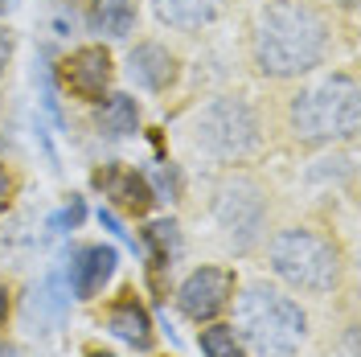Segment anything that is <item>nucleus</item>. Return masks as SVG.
Instances as JSON below:
<instances>
[{"mask_svg":"<svg viewBox=\"0 0 361 357\" xmlns=\"http://www.w3.org/2000/svg\"><path fill=\"white\" fill-rule=\"evenodd\" d=\"M226 8H230V0H152V17L169 33H185V37L214 29L226 17Z\"/></svg>","mask_w":361,"mask_h":357,"instance_id":"13","label":"nucleus"},{"mask_svg":"<svg viewBox=\"0 0 361 357\" xmlns=\"http://www.w3.org/2000/svg\"><path fill=\"white\" fill-rule=\"evenodd\" d=\"M8 8H13V0H0V17H8Z\"/></svg>","mask_w":361,"mask_h":357,"instance_id":"28","label":"nucleus"},{"mask_svg":"<svg viewBox=\"0 0 361 357\" xmlns=\"http://www.w3.org/2000/svg\"><path fill=\"white\" fill-rule=\"evenodd\" d=\"M13 54H17V37H13V29L0 21V78L8 74V66H13Z\"/></svg>","mask_w":361,"mask_h":357,"instance_id":"21","label":"nucleus"},{"mask_svg":"<svg viewBox=\"0 0 361 357\" xmlns=\"http://www.w3.org/2000/svg\"><path fill=\"white\" fill-rule=\"evenodd\" d=\"M94 128L107 140H128L140 132V103L128 90H111L103 103H94Z\"/></svg>","mask_w":361,"mask_h":357,"instance_id":"16","label":"nucleus"},{"mask_svg":"<svg viewBox=\"0 0 361 357\" xmlns=\"http://www.w3.org/2000/svg\"><path fill=\"white\" fill-rule=\"evenodd\" d=\"M283 132L295 148H337L361 132V83L353 70L308 74L283 99Z\"/></svg>","mask_w":361,"mask_h":357,"instance_id":"3","label":"nucleus"},{"mask_svg":"<svg viewBox=\"0 0 361 357\" xmlns=\"http://www.w3.org/2000/svg\"><path fill=\"white\" fill-rule=\"evenodd\" d=\"M82 214H87V210H82V201H74L66 214H58V218H54L49 226H54V230H62V226H70V230H74V226L82 222Z\"/></svg>","mask_w":361,"mask_h":357,"instance_id":"22","label":"nucleus"},{"mask_svg":"<svg viewBox=\"0 0 361 357\" xmlns=\"http://www.w3.org/2000/svg\"><path fill=\"white\" fill-rule=\"evenodd\" d=\"M205 214L226 246V255L247 259L255 250H263L271 234V189L267 181L250 169H218V177L209 181V198Z\"/></svg>","mask_w":361,"mask_h":357,"instance_id":"6","label":"nucleus"},{"mask_svg":"<svg viewBox=\"0 0 361 357\" xmlns=\"http://www.w3.org/2000/svg\"><path fill=\"white\" fill-rule=\"evenodd\" d=\"M123 78L144 95H169L180 83V58L173 45L157 42V37H144L128 49L123 58Z\"/></svg>","mask_w":361,"mask_h":357,"instance_id":"9","label":"nucleus"},{"mask_svg":"<svg viewBox=\"0 0 361 357\" xmlns=\"http://www.w3.org/2000/svg\"><path fill=\"white\" fill-rule=\"evenodd\" d=\"M263 259H267V275L279 288L308 300L337 296L349 275V255L341 238L316 222H288L271 230L263 243Z\"/></svg>","mask_w":361,"mask_h":357,"instance_id":"4","label":"nucleus"},{"mask_svg":"<svg viewBox=\"0 0 361 357\" xmlns=\"http://www.w3.org/2000/svg\"><path fill=\"white\" fill-rule=\"evenodd\" d=\"M103 325H107V333L119 337L135 353H152V345H157V325H152L148 308L135 300V291H119L115 296L107 304V313H103Z\"/></svg>","mask_w":361,"mask_h":357,"instance_id":"12","label":"nucleus"},{"mask_svg":"<svg viewBox=\"0 0 361 357\" xmlns=\"http://www.w3.org/2000/svg\"><path fill=\"white\" fill-rule=\"evenodd\" d=\"M337 357H357V325H353V320H349V325H345V333H341Z\"/></svg>","mask_w":361,"mask_h":357,"instance_id":"23","label":"nucleus"},{"mask_svg":"<svg viewBox=\"0 0 361 357\" xmlns=\"http://www.w3.org/2000/svg\"><path fill=\"white\" fill-rule=\"evenodd\" d=\"M17 189H21V177H17V169H13L8 160H0V214H8V210H13V201H17Z\"/></svg>","mask_w":361,"mask_h":357,"instance_id":"20","label":"nucleus"},{"mask_svg":"<svg viewBox=\"0 0 361 357\" xmlns=\"http://www.w3.org/2000/svg\"><path fill=\"white\" fill-rule=\"evenodd\" d=\"M58 83L66 90L70 99L78 103H103L111 95V83H115V58L111 49L103 42H87V45H74L66 58L58 62Z\"/></svg>","mask_w":361,"mask_h":357,"instance_id":"8","label":"nucleus"},{"mask_svg":"<svg viewBox=\"0 0 361 357\" xmlns=\"http://www.w3.org/2000/svg\"><path fill=\"white\" fill-rule=\"evenodd\" d=\"M115 271H119V250L107 243H87L66 255L62 275H66L74 300H99L107 291V284L115 279Z\"/></svg>","mask_w":361,"mask_h":357,"instance_id":"10","label":"nucleus"},{"mask_svg":"<svg viewBox=\"0 0 361 357\" xmlns=\"http://www.w3.org/2000/svg\"><path fill=\"white\" fill-rule=\"evenodd\" d=\"M70 284L62 271H49L42 284H33V291L25 296V316L33 325V333H54L70 313Z\"/></svg>","mask_w":361,"mask_h":357,"instance_id":"14","label":"nucleus"},{"mask_svg":"<svg viewBox=\"0 0 361 357\" xmlns=\"http://www.w3.org/2000/svg\"><path fill=\"white\" fill-rule=\"evenodd\" d=\"M8 316H13V296H8V284L0 279V329L8 325Z\"/></svg>","mask_w":361,"mask_h":357,"instance_id":"24","label":"nucleus"},{"mask_svg":"<svg viewBox=\"0 0 361 357\" xmlns=\"http://www.w3.org/2000/svg\"><path fill=\"white\" fill-rule=\"evenodd\" d=\"M197 349L202 357H250L247 345L238 341V333L230 329V320H209L197 329Z\"/></svg>","mask_w":361,"mask_h":357,"instance_id":"18","label":"nucleus"},{"mask_svg":"<svg viewBox=\"0 0 361 357\" xmlns=\"http://www.w3.org/2000/svg\"><path fill=\"white\" fill-rule=\"evenodd\" d=\"M90 181H94V189L111 201L115 210H123V214H132V218H144V214L157 205V198H152V189H148L144 173H135V169L119 164V160L103 164V169H94V177Z\"/></svg>","mask_w":361,"mask_h":357,"instance_id":"11","label":"nucleus"},{"mask_svg":"<svg viewBox=\"0 0 361 357\" xmlns=\"http://www.w3.org/2000/svg\"><path fill=\"white\" fill-rule=\"evenodd\" d=\"M180 144L209 169H250L267 148V119L250 95L222 90L189 107L180 119Z\"/></svg>","mask_w":361,"mask_h":357,"instance_id":"2","label":"nucleus"},{"mask_svg":"<svg viewBox=\"0 0 361 357\" xmlns=\"http://www.w3.org/2000/svg\"><path fill=\"white\" fill-rule=\"evenodd\" d=\"M87 357H119V353H107V349H87Z\"/></svg>","mask_w":361,"mask_h":357,"instance_id":"26","label":"nucleus"},{"mask_svg":"<svg viewBox=\"0 0 361 357\" xmlns=\"http://www.w3.org/2000/svg\"><path fill=\"white\" fill-rule=\"evenodd\" d=\"M230 308H234L230 329L238 333L250 357H300L312 337V320L300 296L263 275L238 284Z\"/></svg>","mask_w":361,"mask_h":357,"instance_id":"5","label":"nucleus"},{"mask_svg":"<svg viewBox=\"0 0 361 357\" xmlns=\"http://www.w3.org/2000/svg\"><path fill=\"white\" fill-rule=\"evenodd\" d=\"M144 246L152 250V267H173L180 255V222L177 218H157L144 226Z\"/></svg>","mask_w":361,"mask_h":357,"instance_id":"17","label":"nucleus"},{"mask_svg":"<svg viewBox=\"0 0 361 357\" xmlns=\"http://www.w3.org/2000/svg\"><path fill=\"white\" fill-rule=\"evenodd\" d=\"M333 33L320 0H263L250 25V66L267 83H300L329 62Z\"/></svg>","mask_w":361,"mask_h":357,"instance_id":"1","label":"nucleus"},{"mask_svg":"<svg viewBox=\"0 0 361 357\" xmlns=\"http://www.w3.org/2000/svg\"><path fill=\"white\" fill-rule=\"evenodd\" d=\"M0 357H13V345L8 341H0Z\"/></svg>","mask_w":361,"mask_h":357,"instance_id":"27","label":"nucleus"},{"mask_svg":"<svg viewBox=\"0 0 361 357\" xmlns=\"http://www.w3.org/2000/svg\"><path fill=\"white\" fill-rule=\"evenodd\" d=\"M234 291H238V271L222 263H202L173 288V304L185 320L209 325V320H222V313H230Z\"/></svg>","mask_w":361,"mask_h":357,"instance_id":"7","label":"nucleus"},{"mask_svg":"<svg viewBox=\"0 0 361 357\" xmlns=\"http://www.w3.org/2000/svg\"><path fill=\"white\" fill-rule=\"evenodd\" d=\"M144 181H148V189H152V198L157 201H180V169L177 164L160 160L157 169L144 173Z\"/></svg>","mask_w":361,"mask_h":357,"instance_id":"19","label":"nucleus"},{"mask_svg":"<svg viewBox=\"0 0 361 357\" xmlns=\"http://www.w3.org/2000/svg\"><path fill=\"white\" fill-rule=\"evenodd\" d=\"M320 4L333 13H357V0H320Z\"/></svg>","mask_w":361,"mask_h":357,"instance_id":"25","label":"nucleus"},{"mask_svg":"<svg viewBox=\"0 0 361 357\" xmlns=\"http://www.w3.org/2000/svg\"><path fill=\"white\" fill-rule=\"evenodd\" d=\"M82 25L103 42H128L140 25V4L135 0H90Z\"/></svg>","mask_w":361,"mask_h":357,"instance_id":"15","label":"nucleus"}]
</instances>
